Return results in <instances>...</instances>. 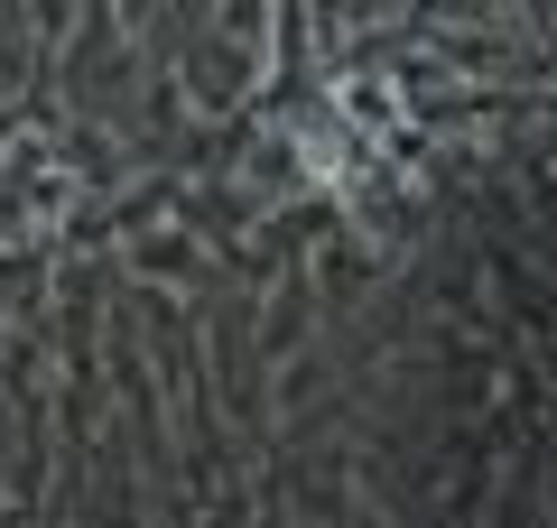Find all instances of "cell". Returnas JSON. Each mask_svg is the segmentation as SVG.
Here are the masks:
<instances>
[{
    "mask_svg": "<svg viewBox=\"0 0 557 528\" xmlns=\"http://www.w3.org/2000/svg\"><path fill=\"white\" fill-rule=\"evenodd\" d=\"M298 149H307V167H317L325 186H344V139H335V121H317V130H307Z\"/></svg>",
    "mask_w": 557,
    "mask_h": 528,
    "instance_id": "6da1fadb",
    "label": "cell"
}]
</instances>
